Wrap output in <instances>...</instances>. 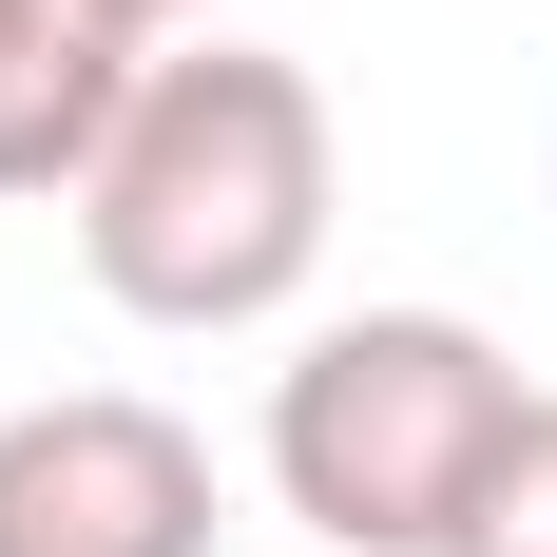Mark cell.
Here are the masks:
<instances>
[{
  "label": "cell",
  "mask_w": 557,
  "mask_h": 557,
  "mask_svg": "<svg viewBox=\"0 0 557 557\" xmlns=\"http://www.w3.org/2000/svg\"><path fill=\"white\" fill-rule=\"evenodd\" d=\"M77 250L135 327H270L327 270V97H308V58H250V39L154 58L115 154L77 173Z\"/></svg>",
  "instance_id": "1"
},
{
  "label": "cell",
  "mask_w": 557,
  "mask_h": 557,
  "mask_svg": "<svg viewBox=\"0 0 557 557\" xmlns=\"http://www.w3.org/2000/svg\"><path fill=\"white\" fill-rule=\"evenodd\" d=\"M519 366L461 308H366V327H308L270 385V500L327 557H461L481 481L519 443Z\"/></svg>",
  "instance_id": "2"
},
{
  "label": "cell",
  "mask_w": 557,
  "mask_h": 557,
  "mask_svg": "<svg viewBox=\"0 0 557 557\" xmlns=\"http://www.w3.org/2000/svg\"><path fill=\"white\" fill-rule=\"evenodd\" d=\"M0 557H212V443L135 385H58L0 423Z\"/></svg>",
  "instance_id": "3"
},
{
  "label": "cell",
  "mask_w": 557,
  "mask_h": 557,
  "mask_svg": "<svg viewBox=\"0 0 557 557\" xmlns=\"http://www.w3.org/2000/svg\"><path fill=\"white\" fill-rule=\"evenodd\" d=\"M154 77L135 0H0V193H77Z\"/></svg>",
  "instance_id": "4"
},
{
  "label": "cell",
  "mask_w": 557,
  "mask_h": 557,
  "mask_svg": "<svg viewBox=\"0 0 557 557\" xmlns=\"http://www.w3.org/2000/svg\"><path fill=\"white\" fill-rule=\"evenodd\" d=\"M461 557H557V385L519 404L500 481H481V519H461Z\"/></svg>",
  "instance_id": "5"
},
{
  "label": "cell",
  "mask_w": 557,
  "mask_h": 557,
  "mask_svg": "<svg viewBox=\"0 0 557 557\" xmlns=\"http://www.w3.org/2000/svg\"><path fill=\"white\" fill-rule=\"evenodd\" d=\"M135 20H231V0H135Z\"/></svg>",
  "instance_id": "6"
}]
</instances>
